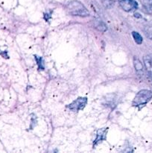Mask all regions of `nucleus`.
<instances>
[{"label": "nucleus", "mask_w": 152, "mask_h": 153, "mask_svg": "<svg viewBox=\"0 0 152 153\" xmlns=\"http://www.w3.org/2000/svg\"><path fill=\"white\" fill-rule=\"evenodd\" d=\"M111 1H117V0H111Z\"/></svg>", "instance_id": "obj_13"}, {"label": "nucleus", "mask_w": 152, "mask_h": 153, "mask_svg": "<svg viewBox=\"0 0 152 153\" xmlns=\"http://www.w3.org/2000/svg\"><path fill=\"white\" fill-rule=\"evenodd\" d=\"M66 8L69 13L73 16H87L89 14L84 5L77 0H73L69 2L66 5Z\"/></svg>", "instance_id": "obj_1"}, {"label": "nucleus", "mask_w": 152, "mask_h": 153, "mask_svg": "<svg viewBox=\"0 0 152 153\" xmlns=\"http://www.w3.org/2000/svg\"><path fill=\"white\" fill-rule=\"evenodd\" d=\"M87 103V98L86 97H78L77 100L73 101L67 107L72 111H77L82 110L86 106Z\"/></svg>", "instance_id": "obj_3"}, {"label": "nucleus", "mask_w": 152, "mask_h": 153, "mask_svg": "<svg viewBox=\"0 0 152 153\" xmlns=\"http://www.w3.org/2000/svg\"><path fill=\"white\" fill-rule=\"evenodd\" d=\"M119 4L125 11L129 12L137 8V3L134 0H119Z\"/></svg>", "instance_id": "obj_4"}, {"label": "nucleus", "mask_w": 152, "mask_h": 153, "mask_svg": "<svg viewBox=\"0 0 152 153\" xmlns=\"http://www.w3.org/2000/svg\"><path fill=\"white\" fill-rule=\"evenodd\" d=\"M134 68H135L136 71L138 73H143V65L142 64L141 61L137 58V57H134Z\"/></svg>", "instance_id": "obj_8"}, {"label": "nucleus", "mask_w": 152, "mask_h": 153, "mask_svg": "<svg viewBox=\"0 0 152 153\" xmlns=\"http://www.w3.org/2000/svg\"><path fill=\"white\" fill-rule=\"evenodd\" d=\"M144 61V65L145 67V70L147 71L148 77L152 81V59L149 55H146L143 58Z\"/></svg>", "instance_id": "obj_5"}, {"label": "nucleus", "mask_w": 152, "mask_h": 153, "mask_svg": "<svg viewBox=\"0 0 152 153\" xmlns=\"http://www.w3.org/2000/svg\"><path fill=\"white\" fill-rule=\"evenodd\" d=\"M143 7L148 13H152V0H143Z\"/></svg>", "instance_id": "obj_9"}, {"label": "nucleus", "mask_w": 152, "mask_h": 153, "mask_svg": "<svg viewBox=\"0 0 152 153\" xmlns=\"http://www.w3.org/2000/svg\"><path fill=\"white\" fill-rule=\"evenodd\" d=\"M152 98V91L148 90H142L137 93L133 101V105L138 107L140 105H144L148 102Z\"/></svg>", "instance_id": "obj_2"}, {"label": "nucleus", "mask_w": 152, "mask_h": 153, "mask_svg": "<svg viewBox=\"0 0 152 153\" xmlns=\"http://www.w3.org/2000/svg\"><path fill=\"white\" fill-rule=\"evenodd\" d=\"M107 128H101L97 131V137L93 143V146L98 144L99 142L106 140V134H107Z\"/></svg>", "instance_id": "obj_6"}, {"label": "nucleus", "mask_w": 152, "mask_h": 153, "mask_svg": "<svg viewBox=\"0 0 152 153\" xmlns=\"http://www.w3.org/2000/svg\"><path fill=\"white\" fill-rule=\"evenodd\" d=\"M93 24L95 28H96L97 30L100 31H107V25H105L104 22L101 21L100 19H95V20L93 21Z\"/></svg>", "instance_id": "obj_7"}, {"label": "nucleus", "mask_w": 152, "mask_h": 153, "mask_svg": "<svg viewBox=\"0 0 152 153\" xmlns=\"http://www.w3.org/2000/svg\"><path fill=\"white\" fill-rule=\"evenodd\" d=\"M149 56H150L151 58V59H152V54H151V55H149Z\"/></svg>", "instance_id": "obj_12"}, {"label": "nucleus", "mask_w": 152, "mask_h": 153, "mask_svg": "<svg viewBox=\"0 0 152 153\" xmlns=\"http://www.w3.org/2000/svg\"><path fill=\"white\" fill-rule=\"evenodd\" d=\"M144 31L145 33V35L149 39L152 40V26L151 25H146L144 28Z\"/></svg>", "instance_id": "obj_11"}, {"label": "nucleus", "mask_w": 152, "mask_h": 153, "mask_svg": "<svg viewBox=\"0 0 152 153\" xmlns=\"http://www.w3.org/2000/svg\"><path fill=\"white\" fill-rule=\"evenodd\" d=\"M132 35L133 37H134V40H135V42L137 44H141V43H142V36L140 35L138 32L133 31Z\"/></svg>", "instance_id": "obj_10"}]
</instances>
